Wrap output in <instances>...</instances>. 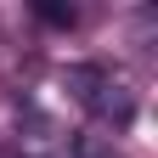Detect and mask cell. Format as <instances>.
<instances>
[{"label": "cell", "mask_w": 158, "mask_h": 158, "mask_svg": "<svg viewBox=\"0 0 158 158\" xmlns=\"http://www.w3.org/2000/svg\"><path fill=\"white\" fill-rule=\"evenodd\" d=\"M68 90L79 96V107H85L96 124H107V130H124L135 118V90H130V79L113 73V68H68Z\"/></svg>", "instance_id": "6da1fadb"}, {"label": "cell", "mask_w": 158, "mask_h": 158, "mask_svg": "<svg viewBox=\"0 0 158 158\" xmlns=\"http://www.w3.org/2000/svg\"><path fill=\"white\" fill-rule=\"evenodd\" d=\"M73 158H124L113 147V135H85V141H73Z\"/></svg>", "instance_id": "7a4b0ae2"}]
</instances>
